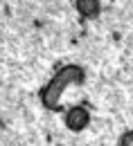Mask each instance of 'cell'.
Instances as JSON below:
<instances>
[{
    "instance_id": "6da1fadb",
    "label": "cell",
    "mask_w": 133,
    "mask_h": 146,
    "mask_svg": "<svg viewBox=\"0 0 133 146\" xmlns=\"http://www.w3.org/2000/svg\"><path fill=\"white\" fill-rule=\"evenodd\" d=\"M0 146H133V0H0Z\"/></svg>"
}]
</instances>
